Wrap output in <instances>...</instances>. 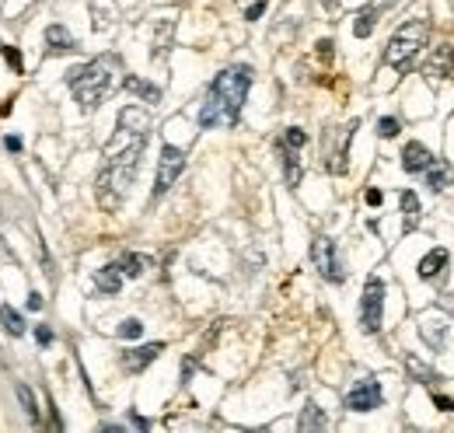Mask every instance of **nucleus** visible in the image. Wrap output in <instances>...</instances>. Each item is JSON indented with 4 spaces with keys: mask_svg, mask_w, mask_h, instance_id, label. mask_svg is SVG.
<instances>
[{
    "mask_svg": "<svg viewBox=\"0 0 454 433\" xmlns=\"http://www.w3.org/2000/svg\"><path fill=\"white\" fill-rule=\"evenodd\" d=\"M248 87H252V67H245V63L224 67L207 87V98H203V109H200V126L203 130L238 126Z\"/></svg>",
    "mask_w": 454,
    "mask_h": 433,
    "instance_id": "1",
    "label": "nucleus"
},
{
    "mask_svg": "<svg viewBox=\"0 0 454 433\" xmlns=\"http://www.w3.org/2000/svg\"><path fill=\"white\" fill-rule=\"evenodd\" d=\"M119 133L126 136V147L123 150L109 147V161H105V168H102L98 182H94V189H98V203H102L109 214L123 207L126 192H129L133 178H136V168H140L144 143H147V133H129V130H119Z\"/></svg>",
    "mask_w": 454,
    "mask_h": 433,
    "instance_id": "2",
    "label": "nucleus"
},
{
    "mask_svg": "<svg viewBox=\"0 0 454 433\" xmlns=\"http://www.w3.org/2000/svg\"><path fill=\"white\" fill-rule=\"evenodd\" d=\"M116 67H119V56L109 53V56H94L91 63L74 67L67 74V84H70V91H74V98H77V105H81L84 112H94L105 102V94L112 91Z\"/></svg>",
    "mask_w": 454,
    "mask_h": 433,
    "instance_id": "3",
    "label": "nucleus"
},
{
    "mask_svg": "<svg viewBox=\"0 0 454 433\" xmlns=\"http://www.w3.org/2000/svg\"><path fill=\"white\" fill-rule=\"evenodd\" d=\"M430 43V21L426 18H413L406 25L395 28V35L384 45V63L395 70H409L413 60L423 53V45Z\"/></svg>",
    "mask_w": 454,
    "mask_h": 433,
    "instance_id": "4",
    "label": "nucleus"
},
{
    "mask_svg": "<svg viewBox=\"0 0 454 433\" xmlns=\"http://www.w3.org/2000/svg\"><path fill=\"white\" fill-rule=\"evenodd\" d=\"M360 130V119H350L346 126H335L325 133V172L342 175L350 165V143H353V133Z\"/></svg>",
    "mask_w": 454,
    "mask_h": 433,
    "instance_id": "5",
    "label": "nucleus"
},
{
    "mask_svg": "<svg viewBox=\"0 0 454 433\" xmlns=\"http://www.w3.org/2000/svg\"><path fill=\"white\" fill-rule=\"evenodd\" d=\"M381 322H384V280L381 276H367L364 297H360V329L367 336H377Z\"/></svg>",
    "mask_w": 454,
    "mask_h": 433,
    "instance_id": "6",
    "label": "nucleus"
},
{
    "mask_svg": "<svg viewBox=\"0 0 454 433\" xmlns=\"http://www.w3.org/2000/svg\"><path fill=\"white\" fill-rule=\"evenodd\" d=\"M311 262H315V269L322 273V280H329V283H346V265L339 259V245L332 241L329 234H318V238L311 241Z\"/></svg>",
    "mask_w": 454,
    "mask_h": 433,
    "instance_id": "7",
    "label": "nucleus"
},
{
    "mask_svg": "<svg viewBox=\"0 0 454 433\" xmlns=\"http://www.w3.org/2000/svg\"><path fill=\"white\" fill-rule=\"evenodd\" d=\"M182 172H185V150L175 147V143H165L161 158H158V175H154V199H161L168 189L178 182Z\"/></svg>",
    "mask_w": 454,
    "mask_h": 433,
    "instance_id": "8",
    "label": "nucleus"
},
{
    "mask_svg": "<svg viewBox=\"0 0 454 433\" xmlns=\"http://www.w3.org/2000/svg\"><path fill=\"white\" fill-rule=\"evenodd\" d=\"M381 402H384V391H381L377 378H360L346 391V409L350 412H374V409H381Z\"/></svg>",
    "mask_w": 454,
    "mask_h": 433,
    "instance_id": "9",
    "label": "nucleus"
},
{
    "mask_svg": "<svg viewBox=\"0 0 454 433\" xmlns=\"http://www.w3.org/2000/svg\"><path fill=\"white\" fill-rule=\"evenodd\" d=\"M448 332H451V325H448V318H444V314L430 311V314H423V318H419V339L433 349V353H441V349L448 346Z\"/></svg>",
    "mask_w": 454,
    "mask_h": 433,
    "instance_id": "10",
    "label": "nucleus"
},
{
    "mask_svg": "<svg viewBox=\"0 0 454 433\" xmlns=\"http://www.w3.org/2000/svg\"><path fill=\"white\" fill-rule=\"evenodd\" d=\"M165 353V343H144V346H133V349H123V356H119V363H123L126 374H140V371H147L158 356Z\"/></svg>",
    "mask_w": 454,
    "mask_h": 433,
    "instance_id": "11",
    "label": "nucleus"
},
{
    "mask_svg": "<svg viewBox=\"0 0 454 433\" xmlns=\"http://www.w3.org/2000/svg\"><path fill=\"white\" fill-rule=\"evenodd\" d=\"M423 74H426L430 81H451L454 77V49L451 45H437V49L430 53Z\"/></svg>",
    "mask_w": 454,
    "mask_h": 433,
    "instance_id": "12",
    "label": "nucleus"
},
{
    "mask_svg": "<svg viewBox=\"0 0 454 433\" xmlns=\"http://www.w3.org/2000/svg\"><path fill=\"white\" fill-rule=\"evenodd\" d=\"M448 265H451V252H448V248H430V252H426V256L419 259L416 273H419V280L433 283V280H444Z\"/></svg>",
    "mask_w": 454,
    "mask_h": 433,
    "instance_id": "13",
    "label": "nucleus"
},
{
    "mask_svg": "<svg viewBox=\"0 0 454 433\" xmlns=\"http://www.w3.org/2000/svg\"><path fill=\"white\" fill-rule=\"evenodd\" d=\"M430 165H433V154H430L419 140H409V143L402 147V168L409 175H423Z\"/></svg>",
    "mask_w": 454,
    "mask_h": 433,
    "instance_id": "14",
    "label": "nucleus"
},
{
    "mask_svg": "<svg viewBox=\"0 0 454 433\" xmlns=\"http://www.w3.org/2000/svg\"><path fill=\"white\" fill-rule=\"evenodd\" d=\"M94 290L105 294V297H116L123 290V269H119V262H109V265H102L94 273Z\"/></svg>",
    "mask_w": 454,
    "mask_h": 433,
    "instance_id": "15",
    "label": "nucleus"
},
{
    "mask_svg": "<svg viewBox=\"0 0 454 433\" xmlns=\"http://www.w3.org/2000/svg\"><path fill=\"white\" fill-rule=\"evenodd\" d=\"M276 150H280V158H283V178H287L290 189H297L301 185V178H304V168H301V150L297 147H287V143H280L276 140Z\"/></svg>",
    "mask_w": 454,
    "mask_h": 433,
    "instance_id": "16",
    "label": "nucleus"
},
{
    "mask_svg": "<svg viewBox=\"0 0 454 433\" xmlns=\"http://www.w3.org/2000/svg\"><path fill=\"white\" fill-rule=\"evenodd\" d=\"M406 371H409V378H413L416 385H426V388H433V385H441V381H444L433 367H426V363H423L419 356H413V353L406 356Z\"/></svg>",
    "mask_w": 454,
    "mask_h": 433,
    "instance_id": "17",
    "label": "nucleus"
},
{
    "mask_svg": "<svg viewBox=\"0 0 454 433\" xmlns=\"http://www.w3.org/2000/svg\"><path fill=\"white\" fill-rule=\"evenodd\" d=\"M123 87L129 94H136L140 102H147V105H158V102H161V87L144 81V77H133V74H129V77H123Z\"/></svg>",
    "mask_w": 454,
    "mask_h": 433,
    "instance_id": "18",
    "label": "nucleus"
},
{
    "mask_svg": "<svg viewBox=\"0 0 454 433\" xmlns=\"http://www.w3.org/2000/svg\"><path fill=\"white\" fill-rule=\"evenodd\" d=\"M402 231L409 234V231H416L419 227V214H423V207H419V196H416L413 189H402Z\"/></svg>",
    "mask_w": 454,
    "mask_h": 433,
    "instance_id": "19",
    "label": "nucleus"
},
{
    "mask_svg": "<svg viewBox=\"0 0 454 433\" xmlns=\"http://www.w3.org/2000/svg\"><path fill=\"white\" fill-rule=\"evenodd\" d=\"M381 11H384V7L374 0V4H367V7L357 14V21H353V35H357V39H367L374 28H377V18H381Z\"/></svg>",
    "mask_w": 454,
    "mask_h": 433,
    "instance_id": "20",
    "label": "nucleus"
},
{
    "mask_svg": "<svg viewBox=\"0 0 454 433\" xmlns=\"http://www.w3.org/2000/svg\"><path fill=\"white\" fill-rule=\"evenodd\" d=\"M329 427V416L315 405V402H308L304 409H301V416H297V430L308 433V430H325Z\"/></svg>",
    "mask_w": 454,
    "mask_h": 433,
    "instance_id": "21",
    "label": "nucleus"
},
{
    "mask_svg": "<svg viewBox=\"0 0 454 433\" xmlns=\"http://www.w3.org/2000/svg\"><path fill=\"white\" fill-rule=\"evenodd\" d=\"M45 45H49V53H70V49H77V39L63 25H49L45 28Z\"/></svg>",
    "mask_w": 454,
    "mask_h": 433,
    "instance_id": "22",
    "label": "nucleus"
},
{
    "mask_svg": "<svg viewBox=\"0 0 454 433\" xmlns=\"http://www.w3.org/2000/svg\"><path fill=\"white\" fill-rule=\"evenodd\" d=\"M423 175H426V185H430L433 192H444V189L451 185V168H448V165H441L437 158H433V165H430Z\"/></svg>",
    "mask_w": 454,
    "mask_h": 433,
    "instance_id": "23",
    "label": "nucleus"
},
{
    "mask_svg": "<svg viewBox=\"0 0 454 433\" xmlns=\"http://www.w3.org/2000/svg\"><path fill=\"white\" fill-rule=\"evenodd\" d=\"M14 391H18V402H21V409H25L28 423H32V427H39V423H42V412H39V402H36L32 388H28V385H14Z\"/></svg>",
    "mask_w": 454,
    "mask_h": 433,
    "instance_id": "24",
    "label": "nucleus"
},
{
    "mask_svg": "<svg viewBox=\"0 0 454 433\" xmlns=\"http://www.w3.org/2000/svg\"><path fill=\"white\" fill-rule=\"evenodd\" d=\"M0 325H4V332H11L14 339L25 336V318H21V311H14L11 304H0Z\"/></svg>",
    "mask_w": 454,
    "mask_h": 433,
    "instance_id": "25",
    "label": "nucleus"
},
{
    "mask_svg": "<svg viewBox=\"0 0 454 433\" xmlns=\"http://www.w3.org/2000/svg\"><path fill=\"white\" fill-rule=\"evenodd\" d=\"M151 265L147 256H140V252H123V259H119V269H123V276L129 280H136V276H144V269Z\"/></svg>",
    "mask_w": 454,
    "mask_h": 433,
    "instance_id": "26",
    "label": "nucleus"
},
{
    "mask_svg": "<svg viewBox=\"0 0 454 433\" xmlns=\"http://www.w3.org/2000/svg\"><path fill=\"white\" fill-rule=\"evenodd\" d=\"M399 133H402V123H399L395 116H381V119H377V136H381V140H395Z\"/></svg>",
    "mask_w": 454,
    "mask_h": 433,
    "instance_id": "27",
    "label": "nucleus"
},
{
    "mask_svg": "<svg viewBox=\"0 0 454 433\" xmlns=\"http://www.w3.org/2000/svg\"><path fill=\"white\" fill-rule=\"evenodd\" d=\"M280 143H287V147H297V150H301V147L308 143V133L301 130V126H287L283 136H280Z\"/></svg>",
    "mask_w": 454,
    "mask_h": 433,
    "instance_id": "28",
    "label": "nucleus"
},
{
    "mask_svg": "<svg viewBox=\"0 0 454 433\" xmlns=\"http://www.w3.org/2000/svg\"><path fill=\"white\" fill-rule=\"evenodd\" d=\"M144 336V322L140 318H126L119 325V339H140Z\"/></svg>",
    "mask_w": 454,
    "mask_h": 433,
    "instance_id": "29",
    "label": "nucleus"
},
{
    "mask_svg": "<svg viewBox=\"0 0 454 433\" xmlns=\"http://www.w3.org/2000/svg\"><path fill=\"white\" fill-rule=\"evenodd\" d=\"M4 60L14 67V74H25V60H21V49L18 45H4Z\"/></svg>",
    "mask_w": 454,
    "mask_h": 433,
    "instance_id": "30",
    "label": "nucleus"
},
{
    "mask_svg": "<svg viewBox=\"0 0 454 433\" xmlns=\"http://www.w3.org/2000/svg\"><path fill=\"white\" fill-rule=\"evenodd\" d=\"M266 7H269V0H255V4L245 11V18H248V21H259V18L266 14Z\"/></svg>",
    "mask_w": 454,
    "mask_h": 433,
    "instance_id": "31",
    "label": "nucleus"
},
{
    "mask_svg": "<svg viewBox=\"0 0 454 433\" xmlns=\"http://www.w3.org/2000/svg\"><path fill=\"white\" fill-rule=\"evenodd\" d=\"M433 405H437L441 412H454V398H448V395H441V391H433Z\"/></svg>",
    "mask_w": 454,
    "mask_h": 433,
    "instance_id": "32",
    "label": "nucleus"
},
{
    "mask_svg": "<svg viewBox=\"0 0 454 433\" xmlns=\"http://www.w3.org/2000/svg\"><path fill=\"white\" fill-rule=\"evenodd\" d=\"M36 343H39V346H53V329H49V325H39V329H36Z\"/></svg>",
    "mask_w": 454,
    "mask_h": 433,
    "instance_id": "33",
    "label": "nucleus"
},
{
    "mask_svg": "<svg viewBox=\"0 0 454 433\" xmlns=\"http://www.w3.org/2000/svg\"><path fill=\"white\" fill-rule=\"evenodd\" d=\"M364 199H367V207H381L384 192H381V189H367V196H364Z\"/></svg>",
    "mask_w": 454,
    "mask_h": 433,
    "instance_id": "34",
    "label": "nucleus"
},
{
    "mask_svg": "<svg viewBox=\"0 0 454 433\" xmlns=\"http://www.w3.org/2000/svg\"><path fill=\"white\" fill-rule=\"evenodd\" d=\"M42 304H45L42 301V294L39 290H32V294H28V311H42Z\"/></svg>",
    "mask_w": 454,
    "mask_h": 433,
    "instance_id": "35",
    "label": "nucleus"
},
{
    "mask_svg": "<svg viewBox=\"0 0 454 433\" xmlns=\"http://www.w3.org/2000/svg\"><path fill=\"white\" fill-rule=\"evenodd\" d=\"M193 371H196V360H193V356H185V363H182V381H189V378H193Z\"/></svg>",
    "mask_w": 454,
    "mask_h": 433,
    "instance_id": "36",
    "label": "nucleus"
},
{
    "mask_svg": "<svg viewBox=\"0 0 454 433\" xmlns=\"http://www.w3.org/2000/svg\"><path fill=\"white\" fill-rule=\"evenodd\" d=\"M129 420H133V427H136V430H151V423H147L144 416H136V412H129Z\"/></svg>",
    "mask_w": 454,
    "mask_h": 433,
    "instance_id": "37",
    "label": "nucleus"
},
{
    "mask_svg": "<svg viewBox=\"0 0 454 433\" xmlns=\"http://www.w3.org/2000/svg\"><path fill=\"white\" fill-rule=\"evenodd\" d=\"M4 143H7V150H14V154H18V150H21V140H18V136H7V140H4Z\"/></svg>",
    "mask_w": 454,
    "mask_h": 433,
    "instance_id": "38",
    "label": "nucleus"
},
{
    "mask_svg": "<svg viewBox=\"0 0 454 433\" xmlns=\"http://www.w3.org/2000/svg\"><path fill=\"white\" fill-rule=\"evenodd\" d=\"M377 4H381V7H391V4H395V0H377Z\"/></svg>",
    "mask_w": 454,
    "mask_h": 433,
    "instance_id": "39",
    "label": "nucleus"
}]
</instances>
